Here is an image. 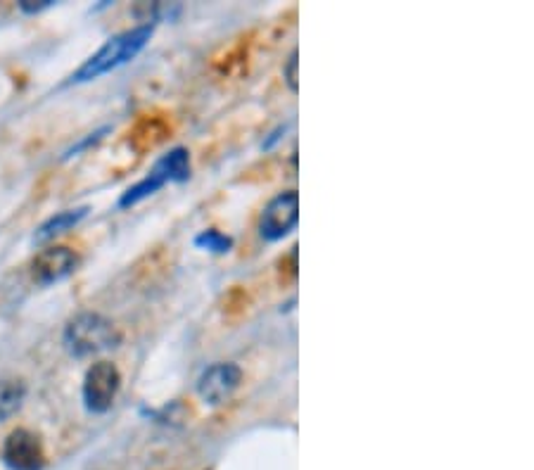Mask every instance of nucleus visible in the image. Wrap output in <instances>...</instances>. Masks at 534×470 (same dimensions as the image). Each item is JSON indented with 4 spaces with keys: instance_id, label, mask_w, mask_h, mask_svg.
Returning <instances> with one entry per match:
<instances>
[{
    "instance_id": "obj_1",
    "label": "nucleus",
    "mask_w": 534,
    "mask_h": 470,
    "mask_svg": "<svg viewBox=\"0 0 534 470\" xmlns=\"http://www.w3.org/2000/svg\"><path fill=\"white\" fill-rule=\"evenodd\" d=\"M155 34V22L148 24H138L129 31H122V34L112 36L110 41L105 43L98 53L88 57V60L72 74V84H86V81L98 79L112 69L126 65L136 57L141 50L148 46V41Z\"/></svg>"
},
{
    "instance_id": "obj_2",
    "label": "nucleus",
    "mask_w": 534,
    "mask_h": 470,
    "mask_svg": "<svg viewBox=\"0 0 534 470\" xmlns=\"http://www.w3.org/2000/svg\"><path fill=\"white\" fill-rule=\"evenodd\" d=\"M122 342V333L105 316L84 311L74 316L65 328V347L74 357H93V354L107 352Z\"/></svg>"
},
{
    "instance_id": "obj_3",
    "label": "nucleus",
    "mask_w": 534,
    "mask_h": 470,
    "mask_svg": "<svg viewBox=\"0 0 534 470\" xmlns=\"http://www.w3.org/2000/svg\"><path fill=\"white\" fill-rule=\"evenodd\" d=\"M188 179H190V152L186 148H174L155 162V167L148 171V176H145L143 181H138L136 186L126 190L122 198H119V207L126 209L138 205V202L155 195L157 190L167 186V183H183Z\"/></svg>"
},
{
    "instance_id": "obj_4",
    "label": "nucleus",
    "mask_w": 534,
    "mask_h": 470,
    "mask_svg": "<svg viewBox=\"0 0 534 470\" xmlns=\"http://www.w3.org/2000/svg\"><path fill=\"white\" fill-rule=\"evenodd\" d=\"M122 387L119 368L110 361H98L86 371L84 378V404L91 414H107Z\"/></svg>"
},
{
    "instance_id": "obj_5",
    "label": "nucleus",
    "mask_w": 534,
    "mask_h": 470,
    "mask_svg": "<svg viewBox=\"0 0 534 470\" xmlns=\"http://www.w3.org/2000/svg\"><path fill=\"white\" fill-rule=\"evenodd\" d=\"M297 221H300V193L285 190L264 207L262 217H259V235L269 243H276L295 231Z\"/></svg>"
},
{
    "instance_id": "obj_6",
    "label": "nucleus",
    "mask_w": 534,
    "mask_h": 470,
    "mask_svg": "<svg viewBox=\"0 0 534 470\" xmlns=\"http://www.w3.org/2000/svg\"><path fill=\"white\" fill-rule=\"evenodd\" d=\"M240 383H243V371H240L238 364H231V361L214 364L197 380V395L205 404L219 406L233 397Z\"/></svg>"
},
{
    "instance_id": "obj_7",
    "label": "nucleus",
    "mask_w": 534,
    "mask_h": 470,
    "mask_svg": "<svg viewBox=\"0 0 534 470\" xmlns=\"http://www.w3.org/2000/svg\"><path fill=\"white\" fill-rule=\"evenodd\" d=\"M3 461L10 470H43L46 468V452H43L38 435L19 428L5 440Z\"/></svg>"
},
{
    "instance_id": "obj_8",
    "label": "nucleus",
    "mask_w": 534,
    "mask_h": 470,
    "mask_svg": "<svg viewBox=\"0 0 534 470\" xmlns=\"http://www.w3.org/2000/svg\"><path fill=\"white\" fill-rule=\"evenodd\" d=\"M79 266V257L69 247L55 245L46 247L36 254V259L31 262V276L38 285H53L62 278L72 276Z\"/></svg>"
},
{
    "instance_id": "obj_9",
    "label": "nucleus",
    "mask_w": 534,
    "mask_h": 470,
    "mask_svg": "<svg viewBox=\"0 0 534 470\" xmlns=\"http://www.w3.org/2000/svg\"><path fill=\"white\" fill-rule=\"evenodd\" d=\"M86 214H88V207L67 209V212L55 214V217L43 221L41 228H38L36 235H34V243H46V240H53L55 235L65 233V231H69V228H74L76 224H81V221L86 219Z\"/></svg>"
},
{
    "instance_id": "obj_10",
    "label": "nucleus",
    "mask_w": 534,
    "mask_h": 470,
    "mask_svg": "<svg viewBox=\"0 0 534 470\" xmlns=\"http://www.w3.org/2000/svg\"><path fill=\"white\" fill-rule=\"evenodd\" d=\"M27 387L22 380H0V423H5L22 409Z\"/></svg>"
},
{
    "instance_id": "obj_11",
    "label": "nucleus",
    "mask_w": 534,
    "mask_h": 470,
    "mask_svg": "<svg viewBox=\"0 0 534 470\" xmlns=\"http://www.w3.org/2000/svg\"><path fill=\"white\" fill-rule=\"evenodd\" d=\"M195 245L202 247V250H207V252L226 254L233 247V240L228 238V235L214 231V228H209V231H202L200 235H197Z\"/></svg>"
},
{
    "instance_id": "obj_12",
    "label": "nucleus",
    "mask_w": 534,
    "mask_h": 470,
    "mask_svg": "<svg viewBox=\"0 0 534 470\" xmlns=\"http://www.w3.org/2000/svg\"><path fill=\"white\" fill-rule=\"evenodd\" d=\"M297 69H300V53H297V48H295L283 67V79L292 93L300 91V74H297Z\"/></svg>"
},
{
    "instance_id": "obj_13",
    "label": "nucleus",
    "mask_w": 534,
    "mask_h": 470,
    "mask_svg": "<svg viewBox=\"0 0 534 470\" xmlns=\"http://www.w3.org/2000/svg\"><path fill=\"white\" fill-rule=\"evenodd\" d=\"M50 5H53V0H43V3H31V0H22V3H19V8H22L24 12H31V15H34V12L48 10Z\"/></svg>"
}]
</instances>
